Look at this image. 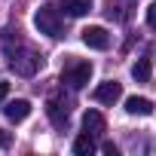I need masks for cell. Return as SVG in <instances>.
Returning <instances> with one entry per match:
<instances>
[{"mask_svg": "<svg viewBox=\"0 0 156 156\" xmlns=\"http://www.w3.org/2000/svg\"><path fill=\"white\" fill-rule=\"evenodd\" d=\"M34 28L40 31V34H46V37H61V31H64V22H61V12L55 9V6H40L37 12H34Z\"/></svg>", "mask_w": 156, "mask_h": 156, "instance_id": "obj_1", "label": "cell"}, {"mask_svg": "<svg viewBox=\"0 0 156 156\" xmlns=\"http://www.w3.org/2000/svg\"><path fill=\"white\" fill-rule=\"evenodd\" d=\"M92 76V64L89 61H73L64 73H61V83H67L70 89H83Z\"/></svg>", "mask_w": 156, "mask_h": 156, "instance_id": "obj_2", "label": "cell"}, {"mask_svg": "<svg viewBox=\"0 0 156 156\" xmlns=\"http://www.w3.org/2000/svg\"><path fill=\"white\" fill-rule=\"evenodd\" d=\"M37 64H40V58H37L34 52H28V49L12 52V49H9V67H12L16 73H22V76H34V73H37Z\"/></svg>", "mask_w": 156, "mask_h": 156, "instance_id": "obj_3", "label": "cell"}, {"mask_svg": "<svg viewBox=\"0 0 156 156\" xmlns=\"http://www.w3.org/2000/svg\"><path fill=\"white\" fill-rule=\"evenodd\" d=\"M80 37H83V43H86L89 49H98V52H104V49L110 46V34H107L101 25H89V28H83Z\"/></svg>", "mask_w": 156, "mask_h": 156, "instance_id": "obj_4", "label": "cell"}, {"mask_svg": "<svg viewBox=\"0 0 156 156\" xmlns=\"http://www.w3.org/2000/svg\"><path fill=\"white\" fill-rule=\"evenodd\" d=\"M92 98H95L98 104H116V101L122 98V86H119L116 80H107V83H101V86L92 92Z\"/></svg>", "mask_w": 156, "mask_h": 156, "instance_id": "obj_5", "label": "cell"}, {"mask_svg": "<svg viewBox=\"0 0 156 156\" xmlns=\"http://www.w3.org/2000/svg\"><path fill=\"white\" fill-rule=\"evenodd\" d=\"M3 113H6V119H12V122H22V119H28V113H31V101H25V98L6 101Z\"/></svg>", "mask_w": 156, "mask_h": 156, "instance_id": "obj_6", "label": "cell"}, {"mask_svg": "<svg viewBox=\"0 0 156 156\" xmlns=\"http://www.w3.org/2000/svg\"><path fill=\"white\" fill-rule=\"evenodd\" d=\"M126 113H132V116H150L153 113V101L132 95V98H126Z\"/></svg>", "mask_w": 156, "mask_h": 156, "instance_id": "obj_7", "label": "cell"}, {"mask_svg": "<svg viewBox=\"0 0 156 156\" xmlns=\"http://www.w3.org/2000/svg\"><path fill=\"white\" fill-rule=\"evenodd\" d=\"M83 132L101 135V132H104V116H101L98 110H86V113H83Z\"/></svg>", "mask_w": 156, "mask_h": 156, "instance_id": "obj_8", "label": "cell"}, {"mask_svg": "<svg viewBox=\"0 0 156 156\" xmlns=\"http://www.w3.org/2000/svg\"><path fill=\"white\" fill-rule=\"evenodd\" d=\"M61 9L67 16H73V19H80V16H86L92 9V0H61Z\"/></svg>", "mask_w": 156, "mask_h": 156, "instance_id": "obj_9", "label": "cell"}, {"mask_svg": "<svg viewBox=\"0 0 156 156\" xmlns=\"http://www.w3.org/2000/svg\"><path fill=\"white\" fill-rule=\"evenodd\" d=\"M46 113H49V119H52L58 129L67 126V107H61L58 101H49V104H46Z\"/></svg>", "mask_w": 156, "mask_h": 156, "instance_id": "obj_10", "label": "cell"}, {"mask_svg": "<svg viewBox=\"0 0 156 156\" xmlns=\"http://www.w3.org/2000/svg\"><path fill=\"white\" fill-rule=\"evenodd\" d=\"M95 135H89V132H83L80 138L73 141V153L76 156H89V153H95V141H92Z\"/></svg>", "mask_w": 156, "mask_h": 156, "instance_id": "obj_11", "label": "cell"}, {"mask_svg": "<svg viewBox=\"0 0 156 156\" xmlns=\"http://www.w3.org/2000/svg\"><path fill=\"white\" fill-rule=\"evenodd\" d=\"M150 70H153L150 58H138V61L132 64V76H135L138 83H147V80H150Z\"/></svg>", "mask_w": 156, "mask_h": 156, "instance_id": "obj_12", "label": "cell"}, {"mask_svg": "<svg viewBox=\"0 0 156 156\" xmlns=\"http://www.w3.org/2000/svg\"><path fill=\"white\" fill-rule=\"evenodd\" d=\"M147 25L156 31V3H150V6H147Z\"/></svg>", "mask_w": 156, "mask_h": 156, "instance_id": "obj_13", "label": "cell"}, {"mask_svg": "<svg viewBox=\"0 0 156 156\" xmlns=\"http://www.w3.org/2000/svg\"><path fill=\"white\" fill-rule=\"evenodd\" d=\"M6 95H9V83H0V104L6 101Z\"/></svg>", "mask_w": 156, "mask_h": 156, "instance_id": "obj_14", "label": "cell"}, {"mask_svg": "<svg viewBox=\"0 0 156 156\" xmlns=\"http://www.w3.org/2000/svg\"><path fill=\"white\" fill-rule=\"evenodd\" d=\"M6 144H9V135H6L3 129H0V147H6Z\"/></svg>", "mask_w": 156, "mask_h": 156, "instance_id": "obj_15", "label": "cell"}]
</instances>
